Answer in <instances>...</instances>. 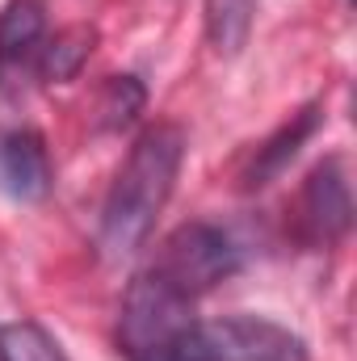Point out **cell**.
<instances>
[{"instance_id": "6da1fadb", "label": "cell", "mask_w": 357, "mask_h": 361, "mask_svg": "<svg viewBox=\"0 0 357 361\" xmlns=\"http://www.w3.org/2000/svg\"><path fill=\"white\" fill-rule=\"evenodd\" d=\"M181 160H185V130L173 122H156L135 139L101 206L97 248L105 261H126L147 244L156 219L164 214L177 189Z\"/></svg>"}, {"instance_id": "7a4b0ae2", "label": "cell", "mask_w": 357, "mask_h": 361, "mask_svg": "<svg viewBox=\"0 0 357 361\" xmlns=\"http://www.w3.org/2000/svg\"><path fill=\"white\" fill-rule=\"evenodd\" d=\"M240 265H244V252L223 227H214V223H181L160 244V252L147 265V273H156L164 286H173L181 298L198 302L219 281L236 277Z\"/></svg>"}, {"instance_id": "3957f363", "label": "cell", "mask_w": 357, "mask_h": 361, "mask_svg": "<svg viewBox=\"0 0 357 361\" xmlns=\"http://www.w3.org/2000/svg\"><path fill=\"white\" fill-rule=\"evenodd\" d=\"M189 345L193 361H311L307 341L265 315L193 319Z\"/></svg>"}, {"instance_id": "277c9868", "label": "cell", "mask_w": 357, "mask_h": 361, "mask_svg": "<svg viewBox=\"0 0 357 361\" xmlns=\"http://www.w3.org/2000/svg\"><path fill=\"white\" fill-rule=\"evenodd\" d=\"M298 227L311 244H337L353 227V193H349L341 156L311 169L298 197Z\"/></svg>"}, {"instance_id": "5b68a950", "label": "cell", "mask_w": 357, "mask_h": 361, "mask_svg": "<svg viewBox=\"0 0 357 361\" xmlns=\"http://www.w3.org/2000/svg\"><path fill=\"white\" fill-rule=\"evenodd\" d=\"M47 42V17L38 0H8L0 13V92H17L34 72Z\"/></svg>"}, {"instance_id": "8992f818", "label": "cell", "mask_w": 357, "mask_h": 361, "mask_svg": "<svg viewBox=\"0 0 357 361\" xmlns=\"http://www.w3.org/2000/svg\"><path fill=\"white\" fill-rule=\"evenodd\" d=\"M51 156L38 130H4L0 135V189L17 202H42L51 193Z\"/></svg>"}, {"instance_id": "52a82bcc", "label": "cell", "mask_w": 357, "mask_h": 361, "mask_svg": "<svg viewBox=\"0 0 357 361\" xmlns=\"http://www.w3.org/2000/svg\"><path fill=\"white\" fill-rule=\"evenodd\" d=\"M315 126H320V105H303L298 114H290V122L277 126L265 143L257 147V156H253V164H248V173H244V189L269 185V180L294 160V152L315 135Z\"/></svg>"}, {"instance_id": "ba28073f", "label": "cell", "mask_w": 357, "mask_h": 361, "mask_svg": "<svg viewBox=\"0 0 357 361\" xmlns=\"http://www.w3.org/2000/svg\"><path fill=\"white\" fill-rule=\"evenodd\" d=\"M257 17V0H206V34L219 55H240Z\"/></svg>"}, {"instance_id": "9c48e42d", "label": "cell", "mask_w": 357, "mask_h": 361, "mask_svg": "<svg viewBox=\"0 0 357 361\" xmlns=\"http://www.w3.org/2000/svg\"><path fill=\"white\" fill-rule=\"evenodd\" d=\"M89 51H92V30H63V34H55V38L42 42L34 72L42 80H51V85H63V80H72L80 72V63L89 59Z\"/></svg>"}, {"instance_id": "30bf717a", "label": "cell", "mask_w": 357, "mask_h": 361, "mask_svg": "<svg viewBox=\"0 0 357 361\" xmlns=\"http://www.w3.org/2000/svg\"><path fill=\"white\" fill-rule=\"evenodd\" d=\"M0 361H68V353L42 324L13 319L0 324Z\"/></svg>"}, {"instance_id": "8fae6325", "label": "cell", "mask_w": 357, "mask_h": 361, "mask_svg": "<svg viewBox=\"0 0 357 361\" xmlns=\"http://www.w3.org/2000/svg\"><path fill=\"white\" fill-rule=\"evenodd\" d=\"M139 109H143V85L135 76H118L109 85V101H105V126H126V122H135Z\"/></svg>"}]
</instances>
